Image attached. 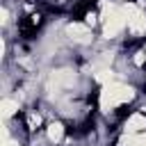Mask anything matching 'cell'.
Masks as SVG:
<instances>
[{"label":"cell","mask_w":146,"mask_h":146,"mask_svg":"<svg viewBox=\"0 0 146 146\" xmlns=\"http://www.w3.org/2000/svg\"><path fill=\"white\" fill-rule=\"evenodd\" d=\"M132 96H135L132 87H125V84H119V82H110L100 91V107H103V112H110L112 107L132 100Z\"/></svg>","instance_id":"cell-1"},{"label":"cell","mask_w":146,"mask_h":146,"mask_svg":"<svg viewBox=\"0 0 146 146\" xmlns=\"http://www.w3.org/2000/svg\"><path fill=\"white\" fill-rule=\"evenodd\" d=\"M123 25H128L125 23V16H123V11H121V7H116L110 16H107V21H105V30H103V36L105 39H112V36H116L119 32H121V27Z\"/></svg>","instance_id":"cell-2"},{"label":"cell","mask_w":146,"mask_h":146,"mask_svg":"<svg viewBox=\"0 0 146 146\" xmlns=\"http://www.w3.org/2000/svg\"><path fill=\"white\" fill-rule=\"evenodd\" d=\"M66 34L73 39V41H80V43H87L91 36H89V27L82 25V23H71L66 27Z\"/></svg>","instance_id":"cell-3"},{"label":"cell","mask_w":146,"mask_h":146,"mask_svg":"<svg viewBox=\"0 0 146 146\" xmlns=\"http://www.w3.org/2000/svg\"><path fill=\"white\" fill-rule=\"evenodd\" d=\"M144 128H146V116L139 114V112L132 114V116L128 119V123H125V132H132V135H135V132H141Z\"/></svg>","instance_id":"cell-4"},{"label":"cell","mask_w":146,"mask_h":146,"mask_svg":"<svg viewBox=\"0 0 146 146\" xmlns=\"http://www.w3.org/2000/svg\"><path fill=\"white\" fill-rule=\"evenodd\" d=\"M52 82H57V84H73L75 82V73L73 71H55L52 73Z\"/></svg>","instance_id":"cell-5"},{"label":"cell","mask_w":146,"mask_h":146,"mask_svg":"<svg viewBox=\"0 0 146 146\" xmlns=\"http://www.w3.org/2000/svg\"><path fill=\"white\" fill-rule=\"evenodd\" d=\"M128 27H130L135 34H139V32H146V14L141 11L137 18H132V21L128 23Z\"/></svg>","instance_id":"cell-6"},{"label":"cell","mask_w":146,"mask_h":146,"mask_svg":"<svg viewBox=\"0 0 146 146\" xmlns=\"http://www.w3.org/2000/svg\"><path fill=\"white\" fill-rule=\"evenodd\" d=\"M16 110H18V103H16V100H9V98H5V100L0 103V112H2V116H5V119H7V116H11Z\"/></svg>","instance_id":"cell-7"},{"label":"cell","mask_w":146,"mask_h":146,"mask_svg":"<svg viewBox=\"0 0 146 146\" xmlns=\"http://www.w3.org/2000/svg\"><path fill=\"white\" fill-rule=\"evenodd\" d=\"M48 137H50V141H59L64 137V125L62 123H50L48 125Z\"/></svg>","instance_id":"cell-8"},{"label":"cell","mask_w":146,"mask_h":146,"mask_svg":"<svg viewBox=\"0 0 146 146\" xmlns=\"http://www.w3.org/2000/svg\"><path fill=\"white\" fill-rule=\"evenodd\" d=\"M96 80L103 82V84H110V82H114V73H112L110 68H103L100 73H96Z\"/></svg>","instance_id":"cell-9"},{"label":"cell","mask_w":146,"mask_h":146,"mask_svg":"<svg viewBox=\"0 0 146 146\" xmlns=\"http://www.w3.org/2000/svg\"><path fill=\"white\" fill-rule=\"evenodd\" d=\"M132 141H135V137H132V132H125L121 139H119V146H132Z\"/></svg>","instance_id":"cell-10"},{"label":"cell","mask_w":146,"mask_h":146,"mask_svg":"<svg viewBox=\"0 0 146 146\" xmlns=\"http://www.w3.org/2000/svg\"><path fill=\"white\" fill-rule=\"evenodd\" d=\"M132 146H146V132L144 135H137L135 141H132Z\"/></svg>","instance_id":"cell-11"},{"label":"cell","mask_w":146,"mask_h":146,"mask_svg":"<svg viewBox=\"0 0 146 146\" xmlns=\"http://www.w3.org/2000/svg\"><path fill=\"white\" fill-rule=\"evenodd\" d=\"M27 121H30V125H32V128H36V125L41 123V119H39V114H30V119H27Z\"/></svg>","instance_id":"cell-12"},{"label":"cell","mask_w":146,"mask_h":146,"mask_svg":"<svg viewBox=\"0 0 146 146\" xmlns=\"http://www.w3.org/2000/svg\"><path fill=\"white\" fill-rule=\"evenodd\" d=\"M2 146H18V141H14L9 137H2Z\"/></svg>","instance_id":"cell-13"},{"label":"cell","mask_w":146,"mask_h":146,"mask_svg":"<svg viewBox=\"0 0 146 146\" xmlns=\"http://www.w3.org/2000/svg\"><path fill=\"white\" fill-rule=\"evenodd\" d=\"M144 59H146V52H137V57H135V64H144Z\"/></svg>","instance_id":"cell-14"},{"label":"cell","mask_w":146,"mask_h":146,"mask_svg":"<svg viewBox=\"0 0 146 146\" xmlns=\"http://www.w3.org/2000/svg\"><path fill=\"white\" fill-rule=\"evenodd\" d=\"M7 16H9L7 9H0V21H2V23H7Z\"/></svg>","instance_id":"cell-15"},{"label":"cell","mask_w":146,"mask_h":146,"mask_svg":"<svg viewBox=\"0 0 146 146\" xmlns=\"http://www.w3.org/2000/svg\"><path fill=\"white\" fill-rule=\"evenodd\" d=\"M87 23L94 25V23H96V14H89V16H87Z\"/></svg>","instance_id":"cell-16"}]
</instances>
